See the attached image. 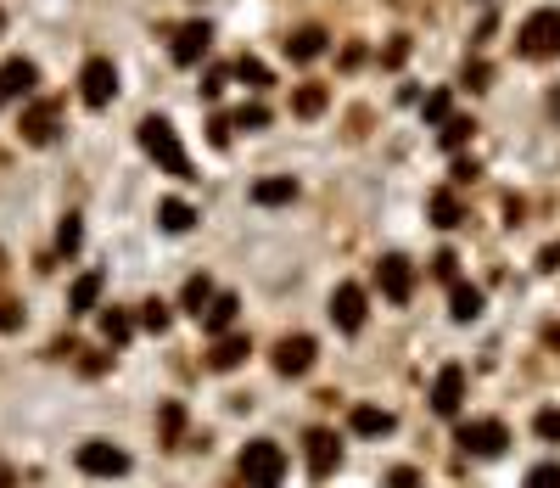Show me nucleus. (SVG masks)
Wrapping results in <instances>:
<instances>
[{
    "instance_id": "1",
    "label": "nucleus",
    "mask_w": 560,
    "mask_h": 488,
    "mask_svg": "<svg viewBox=\"0 0 560 488\" xmlns=\"http://www.w3.org/2000/svg\"><path fill=\"white\" fill-rule=\"evenodd\" d=\"M140 146H146V158L157 163L163 174H174V180H196V169H191V158H185V146H180V130L168 124V118H140Z\"/></svg>"
},
{
    "instance_id": "2",
    "label": "nucleus",
    "mask_w": 560,
    "mask_h": 488,
    "mask_svg": "<svg viewBox=\"0 0 560 488\" xmlns=\"http://www.w3.org/2000/svg\"><path fill=\"white\" fill-rule=\"evenodd\" d=\"M280 477H286V449H280L275 438H252V444L241 449V483L247 488H280Z\"/></svg>"
},
{
    "instance_id": "3",
    "label": "nucleus",
    "mask_w": 560,
    "mask_h": 488,
    "mask_svg": "<svg viewBox=\"0 0 560 488\" xmlns=\"http://www.w3.org/2000/svg\"><path fill=\"white\" fill-rule=\"evenodd\" d=\"M516 51L521 57H532V62H549V57H560V12H532L527 23H521V34H516Z\"/></svg>"
},
{
    "instance_id": "4",
    "label": "nucleus",
    "mask_w": 560,
    "mask_h": 488,
    "mask_svg": "<svg viewBox=\"0 0 560 488\" xmlns=\"http://www.w3.org/2000/svg\"><path fill=\"white\" fill-rule=\"evenodd\" d=\"M460 449L465 455H482V460H493V455H504L510 449V427L504 421H465L460 427Z\"/></svg>"
},
{
    "instance_id": "5",
    "label": "nucleus",
    "mask_w": 560,
    "mask_h": 488,
    "mask_svg": "<svg viewBox=\"0 0 560 488\" xmlns=\"http://www.w3.org/2000/svg\"><path fill=\"white\" fill-rule=\"evenodd\" d=\"M79 96H84V107H107V101L118 96V68H112L107 57H90L79 73Z\"/></svg>"
},
{
    "instance_id": "6",
    "label": "nucleus",
    "mask_w": 560,
    "mask_h": 488,
    "mask_svg": "<svg viewBox=\"0 0 560 488\" xmlns=\"http://www.w3.org/2000/svg\"><path fill=\"white\" fill-rule=\"evenodd\" d=\"M269 359H275V371H280V376H303V371H314V359H320V343L297 331V337H280Z\"/></svg>"
},
{
    "instance_id": "7",
    "label": "nucleus",
    "mask_w": 560,
    "mask_h": 488,
    "mask_svg": "<svg viewBox=\"0 0 560 488\" xmlns=\"http://www.w3.org/2000/svg\"><path fill=\"white\" fill-rule=\"evenodd\" d=\"M79 472H90V477H124L129 472V455L118 444L90 438V444H79Z\"/></svg>"
},
{
    "instance_id": "8",
    "label": "nucleus",
    "mask_w": 560,
    "mask_h": 488,
    "mask_svg": "<svg viewBox=\"0 0 560 488\" xmlns=\"http://www.w3.org/2000/svg\"><path fill=\"white\" fill-rule=\"evenodd\" d=\"M303 449H308V477H314V483H325V477L342 466V444H336V432H325V427L308 432Z\"/></svg>"
},
{
    "instance_id": "9",
    "label": "nucleus",
    "mask_w": 560,
    "mask_h": 488,
    "mask_svg": "<svg viewBox=\"0 0 560 488\" xmlns=\"http://www.w3.org/2000/svg\"><path fill=\"white\" fill-rule=\"evenodd\" d=\"M376 281H381V292H387L392 303H409V298H415V264H409L404 253H387V259L376 264Z\"/></svg>"
},
{
    "instance_id": "10",
    "label": "nucleus",
    "mask_w": 560,
    "mask_h": 488,
    "mask_svg": "<svg viewBox=\"0 0 560 488\" xmlns=\"http://www.w3.org/2000/svg\"><path fill=\"white\" fill-rule=\"evenodd\" d=\"M460 404H465V365H443L432 382V410L437 416H460Z\"/></svg>"
},
{
    "instance_id": "11",
    "label": "nucleus",
    "mask_w": 560,
    "mask_h": 488,
    "mask_svg": "<svg viewBox=\"0 0 560 488\" xmlns=\"http://www.w3.org/2000/svg\"><path fill=\"white\" fill-rule=\"evenodd\" d=\"M34 85H40V68H34V62H23V57L0 62V101H28Z\"/></svg>"
},
{
    "instance_id": "12",
    "label": "nucleus",
    "mask_w": 560,
    "mask_h": 488,
    "mask_svg": "<svg viewBox=\"0 0 560 488\" xmlns=\"http://www.w3.org/2000/svg\"><path fill=\"white\" fill-rule=\"evenodd\" d=\"M331 320H336V331H359L364 326V287L342 281V287L331 292Z\"/></svg>"
},
{
    "instance_id": "13",
    "label": "nucleus",
    "mask_w": 560,
    "mask_h": 488,
    "mask_svg": "<svg viewBox=\"0 0 560 488\" xmlns=\"http://www.w3.org/2000/svg\"><path fill=\"white\" fill-rule=\"evenodd\" d=\"M208 45H213L208 23H180V34H174V62H180V68H191V62L208 57Z\"/></svg>"
},
{
    "instance_id": "14",
    "label": "nucleus",
    "mask_w": 560,
    "mask_h": 488,
    "mask_svg": "<svg viewBox=\"0 0 560 488\" xmlns=\"http://www.w3.org/2000/svg\"><path fill=\"white\" fill-rule=\"evenodd\" d=\"M348 427L359 432V438H387V432L398 427V421H392V410H376V404H353Z\"/></svg>"
},
{
    "instance_id": "15",
    "label": "nucleus",
    "mask_w": 560,
    "mask_h": 488,
    "mask_svg": "<svg viewBox=\"0 0 560 488\" xmlns=\"http://www.w3.org/2000/svg\"><path fill=\"white\" fill-rule=\"evenodd\" d=\"M325 40H331V34L325 29H297V34H286V57L292 62H314V57H325Z\"/></svg>"
},
{
    "instance_id": "16",
    "label": "nucleus",
    "mask_w": 560,
    "mask_h": 488,
    "mask_svg": "<svg viewBox=\"0 0 560 488\" xmlns=\"http://www.w3.org/2000/svg\"><path fill=\"white\" fill-rule=\"evenodd\" d=\"M17 130H23V141H34V146H51V141H56V107H28Z\"/></svg>"
},
{
    "instance_id": "17",
    "label": "nucleus",
    "mask_w": 560,
    "mask_h": 488,
    "mask_svg": "<svg viewBox=\"0 0 560 488\" xmlns=\"http://www.w3.org/2000/svg\"><path fill=\"white\" fill-rule=\"evenodd\" d=\"M297 197V180L292 174H269V180H258V186H252V202H258V208H280V202H292Z\"/></svg>"
},
{
    "instance_id": "18",
    "label": "nucleus",
    "mask_w": 560,
    "mask_h": 488,
    "mask_svg": "<svg viewBox=\"0 0 560 488\" xmlns=\"http://www.w3.org/2000/svg\"><path fill=\"white\" fill-rule=\"evenodd\" d=\"M482 303H488V298H482V287H465V281H454V292H448V315L465 326V320L482 315Z\"/></svg>"
},
{
    "instance_id": "19",
    "label": "nucleus",
    "mask_w": 560,
    "mask_h": 488,
    "mask_svg": "<svg viewBox=\"0 0 560 488\" xmlns=\"http://www.w3.org/2000/svg\"><path fill=\"white\" fill-rule=\"evenodd\" d=\"M157 225L180 236V230L196 225V208H191V202H180V197H163V202H157Z\"/></svg>"
},
{
    "instance_id": "20",
    "label": "nucleus",
    "mask_w": 560,
    "mask_h": 488,
    "mask_svg": "<svg viewBox=\"0 0 560 488\" xmlns=\"http://www.w3.org/2000/svg\"><path fill=\"white\" fill-rule=\"evenodd\" d=\"M247 354H252L247 337H219V343H213V354H208V365H213V371H236Z\"/></svg>"
},
{
    "instance_id": "21",
    "label": "nucleus",
    "mask_w": 560,
    "mask_h": 488,
    "mask_svg": "<svg viewBox=\"0 0 560 488\" xmlns=\"http://www.w3.org/2000/svg\"><path fill=\"white\" fill-rule=\"evenodd\" d=\"M213 298H219V292H213V281H208V275H191V281H185V292H180L185 315H196V320L208 315V303H213Z\"/></svg>"
},
{
    "instance_id": "22",
    "label": "nucleus",
    "mask_w": 560,
    "mask_h": 488,
    "mask_svg": "<svg viewBox=\"0 0 560 488\" xmlns=\"http://www.w3.org/2000/svg\"><path fill=\"white\" fill-rule=\"evenodd\" d=\"M68 303H73V315H90V309L101 303V270L79 275V281H73V292H68Z\"/></svg>"
},
{
    "instance_id": "23",
    "label": "nucleus",
    "mask_w": 560,
    "mask_h": 488,
    "mask_svg": "<svg viewBox=\"0 0 560 488\" xmlns=\"http://www.w3.org/2000/svg\"><path fill=\"white\" fill-rule=\"evenodd\" d=\"M236 309H241V303H236V292H219V298L208 303V315H202V326H208L213 337H224V331H230V320H236Z\"/></svg>"
},
{
    "instance_id": "24",
    "label": "nucleus",
    "mask_w": 560,
    "mask_h": 488,
    "mask_svg": "<svg viewBox=\"0 0 560 488\" xmlns=\"http://www.w3.org/2000/svg\"><path fill=\"white\" fill-rule=\"evenodd\" d=\"M465 219V208H460V197L454 191H432V225H443V230H454Z\"/></svg>"
},
{
    "instance_id": "25",
    "label": "nucleus",
    "mask_w": 560,
    "mask_h": 488,
    "mask_svg": "<svg viewBox=\"0 0 560 488\" xmlns=\"http://www.w3.org/2000/svg\"><path fill=\"white\" fill-rule=\"evenodd\" d=\"M101 337H107V343H129V337H135V320H129L124 309H101Z\"/></svg>"
},
{
    "instance_id": "26",
    "label": "nucleus",
    "mask_w": 560,
    "mask_h": 488,
    "mask_svg": "<svg viewBox=\"0 0 560 488\" xmlns=\"http://www.w3.org/2000/svg\"><path fill=\"white\" fill-rule=\"evenodd\" d=\"M292 113H297V118H320V113H325V85H297Z\"/></svg>"
},
{
    "instance_id": "27",
    "label": "nucleus",
    "mask_w": 560,
    "mask_h": 488,
    "mask_svg": "<svg viewBox=\"0 0 560 488\" xmlns=\"http://www.w3.org/2000/svg\"><path fill=\"white\" fill-rule=\"evenodd\" d=\"M471 135H476V124H471V118H448L443 130H437V141H443L448 152H460V146L471 141Z\"/></svg>"
},
{
    "instance_id": "28",
    "label": "nucleus",
    "mask_w": 560,
    "mask_h": 488,
    "mask_svg": "<svg viewBox=\"0 0 560 488\" xmlns=\"http://www.w3.org/2000/svg\"><path fill=\"white\" fill-rule=\"evenodd\" d=\"M168 320H174V309H168L163 298L140 303V326H146V331H157V337H163V331H168Z\"/></svg>"
},
{
    "instance_id": "29",
    "label": "nucleus",
    "mask_w": 560,
    "mask_h": 488,
    "mask_svg": "<svg viewBox=\"0 0 560 488\" xmlns=\"http://www.w3.org/2000/svg\"><path fill=\"white\" fill-rule=\"evenodd\" d=\"M236 79H241V85H252V90H264L269 85V68L258 57H236Z\"/></svg>"
},
{
    "instance_id": "30",
    "label": "nucleus",
    "mask_w": 560,
    "mask_h": 488,
    "mask_svg": "<svg viewBox=\"0 0 560 488\" xmlns=\"http://www.w3.org/2000/svg\"><path fill=\"white\" fill-rule=\"evenodd\" d=\"M230 124H236V130H264V124H269V113L258 107V101H241L236 113H230Z\"/></svg>"
},
{
    "instance_id": "31",
    "label": "nucleus",
    "mask_w": 560,
    "mask_h": 488,
    "mask_svg": "<svg viewBox=\"0 0 560 488\" xmlns=\"http://www.w3.org/2000/svg\"><path fill=\"white\" fill-rule=\"evenodd\" d=\"M527 488H560V460H544L527 472Z\"/></svg>"
},
{
    "instance_id": "32",
    "label": "nucleus",
    "mask_w": 560,
    "mask_h": 488,
    "mask_svg": "<svg viewBox=\"0 0 560 488\" xmlns=\"http://www.w3.org/2000/svg\"><path fill=\"white\" fill-rule=\"evenodd\" d=\"M84 242V230H79V219H62V225H56V247H62V253H73V247H79Z\"/></svg>"
},
{
    "instance_id": "33",
    "label": "nucleus",
    "mask_w": 560,
    "mask_h": 488,
    "mask_svg": "<svg viewBox=\"0 0 560 488\" xmlns=\"http://www.w3.org/2000/svg\"><path fill=\"white\" fill-rule=\"evenodd\" d=\"M532 427H538V438H544V444H560V410H538V421H532Z\"/></svg>"
},
{
    "instance_id": "34",
    "label": "nucleus",
    "mask_w": 560,
    "mask_h": 488,
    "mask_svg": "<svg viewBox=\"0 0 560 488\" xmlns=\"http://www.w3.org/2000/svg\"><path fill=\"white\" fill-rule=\"evenodd\" d=\"M426 118H432V124H448V90H432V96H426Z\"/></svg>"
},
{
    "instance_id": "35",
    "label": "nucleus",
    "mask_w": 560,
    "mask_h": 488,
    "mask_svg": "<svg viewBox=\"0 0 560 488\" xmlns=\"http://www.w3.org/2000/svg\"><path fill=\"white\" fill-rule=\"evenodd\" d=\"M180 421H185V410H180V404H168V410H163V438H168V444H180Z\"/></svg>"
},
{
    "instance_id": "36",
    "label": "nucleus",
    "mask_w": 560,
    "mask_h": 488,
    "mask_svg": "<svg viewBox=\"0 0 560 488\" xmlns=\"http://www.w3.org/2000/svg\"><path fill=\"white\" fill-rule=\"evenodd\" d=\"M488 79H493L488 62H465V85H471V90H488Z\"/></svg>"
},
{
    "instance_id": "37",
    "label": "nucleus",
    "mask_w": 560,
    "mask_h": 488,
    "mask_svg": "<svg viewBox=\"0 0 560 488\" xmlns=\"http://www.w3.org/2000/svg\"><path fill=\"white\" fill-rule=\"evenodd\" d=\"M432 275H443V281H454V275H460V259H454V253H437V259H432Z\"/></svg>"
},
{
    "instance_id": "38",
    "label": "nucleus",
    "mask_w": 560,
    "mask_h": 488,
    "mask_svg": "<svg viewBox=\"0 0 560 488\" xmlns=\"http://www.w3.org/2000/svg\"><path fill=\"white\" fill-rule=\"evenodd\" d=\"M230 130H236L230 118H213V124H208V141H213V146H230Z\"/></svg>"
},
{
    "instance_id": "39",
    "label": "nucleus",
    "mask_w": 560,
    "mask_h": 488,
    "mask_svg": "<svg viewBox=\"0 0 560 488\" xmlns=\"http://www.w3.org/2000/svg\"><path fill=\"white\" fill-rule=\"evenodd\" d=\"M387 488H420V472H409V466H398V472H387Z\"/></svg>"
},
{
    "instance_id": "40",
    "label": "nucleus",
    "mask_w": 560,
    "mask_h": 488,
    "mask_svg": "<svg viewBox=\"0 0 560 488\" xmlns=\"http://www.w3.org/2000/svg\"><path fill=\"white\" fill-rule=\"evenodd\" d=\"M23 326V309L17 303H0V331H17Z\"/></svg>"
},
{
    "instance_id": "41",
    "label": "nucleus",
    "mask_w": 560,
    "mask_h": 488,
    "mask_svg": "<svg viewBox=\"0 0 560 488\" xmlns=\"http://www.w3.org/2000/svg\"><path fill=\"white\" fill-rule=\"evenodd\" d=\"M404 57H409V40H392V45H387V57H381V62H387V68H398Z\"/></svg>"
},
{
    "instance_id": "42",
    "label": "nucleus",
    "mask_w": 560,
    "mask_h": 488,
    "mask_svg": "<svg viewBox=\"0 0 560 488\" xmlns=\"http://www.w3.org/2000/svg\"><path fill=\"white\" fill-rule=\"evenodd\" d=\"M476 174H482V169H476V163H454V186H471Z\"/></svg>"
},
{
    "instance_id": "43",
    "label": "nucleus",
    "mask_w": 560,
    "mask_h": 488,
    "mask_svg": "<svg viewBox=\"0 0 560 488\" xmlns=\"http://www.w3.org/2000/svg\"><path fill=\"white\" fill-rule=\"evenodd\" d=\"M538 264H544V270H560V242H549L544 253H538Z\"/></svg>"
},
{
    "instance_id": "44",
    "label": "nucleus",
    "mask_w": 560,
    "mask_h": 488,
    "mask_svg": "<svg viewBox=\"0 0 560 488\" xmlns=\"http://www.w3.org/2000/svg\"><path fill=\"white\" fill-rule=\"evenodd\" d=\"M0 488H17V477H12V466L0 460Z\"/></svg>"
},
{
    "instance_id": "45",
    "label": "nucleus",
    "mask_w": 560,
    "mask_h": 488,
    "mask_svg": "<svg viewBox=\"0 0 560 488\" xmlns=\"http://www.w3.org/2000/svg\"><path fill=\"white\" fill-rule=\"evenodd\" d=\"M0 29H6V12H0Z\"/></svg>"
}]
</instances>
